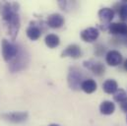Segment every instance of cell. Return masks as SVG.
I'll use <instances>...</instances> for the list:
<instances>
[{"mask_svg":"<svg viewBox=\"0 0 127 126\" xmlns=\"http://www.w3.org/2000/svg\"><path fill=\"white\" fill-rule=\"evenodd\" d=\"M29 60H30V58H29L28 51L25 49V47L18 44V53L9 62V70L12 73L22 71L28 66Z\"/></svg>","mask_w":127,"mask_h":126,"instance_id":"1","label":"cell"},{"mask_svg":"<svg viewBox=\"0 0 127 126\" xmlns=\"http://www.w3.org/2000/svg\"><path fill=\"white\" fill-rule=\"evenodd\" d=\"M86 79H84V74H83L82 70H80L76 66H72L69 68L67 82H68V86L70 87L71 90H74V91L80 90L82 83Z\"/></svg>","mask_w":127,"mask_h":126,"instance_id":"2","label":"cell"},{"mask_svg":"<svg viewBox=\"0 0 127 126\" xmlns=\"http://www.w3.org/2000/svg\"><path fill=\"white\" fill-rule=\"evenodd\" d=\"M7 28V32L9 34V36L11 37V39L14 41L18 35V32L21 27V20L19 17V14L16 13L13 16H11L7 21L4 22Z\"/></svg>","mask_w":127,"mask_h":126,"instance_id":"3","label":"cell"},{"mask_svg":"<svg viewBox=\"0 0 127 126\" xmlns=\"http://www.w3.org/2000/svg\"><path fill=\"white\" fill-rule=\"evenodd\" d=\"M1 49L3 59L9 63L18 53V44H15L4 38L1 42Z\"/></svg>","mask_w":127,"mask_h":126,"instance_id":"4","label":"cell"},{"mask_svg":"<svg viewBox=\"0 0 127 126\" xmlns=\"http://www.w3.org/2000/svg\"><path fill=\"white\" fill-rule=\"evenodd\" d=\"M19 11V4L16 2H7L1 1L0 2V15L3 21H7L11 16L18 13Z\"/></svg>","mask_w":127,"mask_h":126,"instance_id":"5","label":"cell"},{"mask_svg":"<svg viewBox=\"0 0 127 126\" xmlns=\"http://www.w3.org/2000/svg\"><path fill=\"white\" fill-rule=\"evenodd\" d=\"M114 11L113 9L111 8H108V7H104V8H101L98 12H97V15H98V18L101 22V26L99 27L102 31H107L108 29V26L111 24V21L112 19L114 18Z\"/></svg>","mask_w":127,"mask_h":126,"instance_id":"6","label":"cell"},{"mask_svg":"<svg viewBox=\"0 0 127 126\" xmlns=\"http://www.w3.org/2000/svg\"><path fill=\"white\" fill-rule=\"evenodd\" d=\"M28 116L29 114L26 111H12L0 114V118L12 123H22L28 119Z\"/></svg>","mask_w":127,"mask_h":126,"instance_id":"7","label":"cell"},{"mask_svg":"<svg viewBox=\"0 0 127 126\" xmlns=\"http://www.w3.org/2000/svg\"><path fill=\"white\" fill-rule=\"evenodd\" d=\"M83 65L90 71H92L95 75L96 76H101L102 74H104V71H105V67L102 63L97 62L95 61L93 59H90V60H86L84 61Z\"/></svg>","mask_w":127,"mask_h":126,"instance_id":"8","label":"cell"},{"mask_svg":"<svg viewBox=\"0 0 127 126\" xmlns=\"http://www.w3.org/2000/svg\"><path fill=\"white\" fill-rule=\"evenodd\" d=\"M107 31L109 33L117 36H125L127 35V23H111L108 26Z\"/></svg>","mask_w":127,"mask_h":126,"instance_id":"9","label":"cell"},{"mask_svg":"<svg viewBox=\"0 0 127 126\" xmlns=\"http://www.w3.org/2000/svg\"><path fill=\"white\" fill-rule=\"evenodd\" d=\"M81 55H82L81 47L75 43L69 44L61 52V57H70L73 59H77V58L81 57Z\"/></svg>","mask_w":127,"mask_h":126,"instance_id":"10","label":"cell"},{"mask_svg":"<svg viewBox=\"0 0 127 126\" xmlns=\"http://www.w3.org/2000/svg\"><path fill=\"white\" fill-rule=\"evenodd\" d=\"M99 35V31L97 28H94V27H90L85 29L84 31L81 32L80 36L81 38L86 41V42H94L97 39Z\"/></svg>","mask_w":127,"mask_h":126,"instance_id":"11","label":"cell"},{"mask_svg":"<svg viewBox=\"0 0 127 126\" xmlns=\"http://www.w3.org/2000/svg\"><path fill=\"white\" fill-rule=\"evenodd\" d=\"M105 61L109 66H112V67L118 66L122 62V55L118 50H115V49L109 50L105 54Z\"/></svg>","mask_w":127,"mask_h":126,"instance_id":"12","label":"cell"},{"mask_svg":"<svg viewBox=\"0 0 127 126\" xmlns=\"http://www.w3.org/2000/svg\"><path fill=\"white\" fill-rule=\"evenodd\" d=\"M64 22H65L64 17L61 14L53 13V14L48 16L47 21H46V25L51 29H59L64 25Z\"/></svg>","mask_w":127,"mask_h":126,"instance_id":"13","label":"cell"},{"mask_svg":"<svg viewBox=\"0 0 127 126\" xmlns=\"http://www.w3.org/2000/svg\"><path fill=\"white\" fill-rule=\"evenodd\" d=\"M40 26H39V23H36V22H31L30 23V26L28 27L26 33H27V36L31 40H37L40 37L41 32H42Z\"/></svg>","mask_w":127,"mask_h":126,"instance_id":"14","label":"cell"},{"mask_svg":"<svg viewBox=\"0 0 127 126\" xmlns=\"http://www.w3.org/2000/svg\"><path fill=\"white\" fill-rule=\"evenodd\" d=\"M113 11H114V13H115V11L117 12L120 20L123 23L127 22V1L123 0L121 2L115 3L113 6Z\"/></svg>","mask_w":127,"mask_h":126,"instance_id":"15","label":"cell"},{"mask_svg":"<svg viewBox=\"0 0 127 126\" xmlns=\"http://www.w3.org/2000/svg\"><path fill=\"white\" fill-rule=\"evenodd\" d=\"M115 110V104L110 100H103L99 105V111L101 114L110 115Z\"/></svg>","mask_w":127,"mask_h":126,"instance_id":"16","label":"cell"},{"mask_svg":"<svg viewBox=\"0 0 127 126\" xmlns=\"http://www.w3.org/2000/svg\"><path fill=\"white\" fill-rule=\"evenodd\" d=\"M102 90L106 94H114L118 90V84L113 79H108L103 82L102 84Z\"/></svg>","mask_w":127,"mask_h":126,"instance_id":"17","label":"cell"},{"mask_svg":"<svg viewBox=\"0 0 127 126\" xmlns=\"http://www.w3.org/2000/svg\"><path fill=\"white\" fill-rule=\"evenodd\" d=\"M96 87H97V85H96L95 81L90 78V79H86L82 83L81 90L84 91L87 94H92V93H94L95 90H96Z\"/></svg>","mask_w":127,"mask_h":126,"instance_id":"18","label":"cell"},{"mask_svg":"<svg viewBox=\"0 0 127 126\" xmlns=\"http://www.w3.org/2000/svg\"><path fill=\"white\" fill-rule=\"evenodd\" d=\"M44 41H45V44L49 48H55L56 46L59 45L60 38L55 33H48V34H46V36L44 38Z\"/></svg>","mask_w":127,"mask_h":126,"instance_id":"19","label":"cell"},{"mask_svg":"<svg viewBox=\"0 0 127 126\" xmlns=\"http://www.w3.org/2000/svg\"><path fill=\"white\" fill-rule=\"evenodd\" d=\"M113 99L115 100V101H117V102H122V101H124V100H126L127 99V94L126 92L124 91V90H122V89H118L114 94H113Z\"/></svg>","mask_w":127,"mask_h":126,"instance_id":"20","label":"cell"},{"mask_svg":"<svg viewBox=\"0 0 127 126\" xmlns=\"http://www.w3.org/2000/svg\"><path fill=\"white\" fill-rule=\"evenodd\" d=\"M104 51H105V47H104V46H102L101 44H97V45L95 46V55L100 56V55H102V54L104 53Z\"/></svg>","mask_w":127,"mask_h":126,"instance_id":"21","label":"cell"},{"mask_svg":"<svg viewBox=\"0 0 127 126\" xmlns=\"http://www.w3.org/2000/svg\"><path fill=\"white\" fill-rule=\"evenodd\" d=\"M120 108H121V110L123 112H127V99L122 101V102H120Z\"/></svg>","mask_w":127,"mask_h":126,"instance_id":"22","label":"cell"},{"mask_svg":"<svg viewBox=\"0 0 127 126\" xmlns=\"http://www.w3.org/2000/svg\"><path fill=\"white\" fill-rule=\"evenodd\" d=\"M123 68H124V70L127 72V59H125L124 62H123Z\"/></svg>","mask_w":127,"mask_h":126,"instance_id":"23","label":"cell"},{"mask_svg":"<svg viewBox=\"0 0 127 126\" xmlns=\"http://www.w3.org/2000/svg\"><path fill=\"white\" fill-rule=\"evenodd\" d=\"M48 126H60V125H58V124H55V123H52V124H49Z\"/></svg>","mask_w":127,"mask_h":126,"instance_id":"24","label":"cell"},{"mask_svg":"<svg viewBox=\"0 0 127 126\" xmlns=\"http://www.w3.org/2000/svg\"><path fill=\"white\" fill-rule=\"evenodd\" d=\"M126 121H127V117H126Z\"/></svg>","mask_w":127,"mask_h":126,"instance_id":"25","label":"cell"}]
</instances>
